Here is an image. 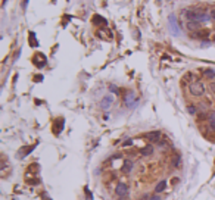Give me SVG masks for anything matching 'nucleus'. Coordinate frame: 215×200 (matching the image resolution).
<instances>
[{"label":"nucleus","instance_id":"8","mask_svg":"<svg viewBox=\"0 0 215 200\" xmlns=\"http://www.w3.org/2000/svg\"><path fill=\"white\" fill-rule=\"evenodd\" d=\"M93 24H94V25H106L108 22H106V19H103L102 16L94 15V16H93Z\"/></svg>","mask_w":215,"mask_h":200},{"label":"nucleus","instance_id":"14","mask_svg":"<svg viewBox=\"0 0 215 200\" xmlns=\"http://www.w3.org/2000/svg\"><path fill=\"white\" fill-rule=\"evenodd\" d=\"M33 149H34V146H31V147H25V149H22V152H21V155H19V156H22V155H24V156H25V155H28V153H30L31 150H33Z\"/></svg>","mask_w":215,"mask_h":200},{"label":"nucleus","instance_id":"19","mask_svg":"<svg viewBox=\"0 0 215 200\" xmlns=\"http://www.w3.org/2000/svg\"><path fill=\"white\" fill-rule=\"evenodd\" d=\"M149 200H161V197H159V196H152Z\"/></svg>","mask_w":215,"mask_h":200},{"label":"nucleus","instance_id":"5","mask_svg":"<svg viewBox=\"0 0 215 200\" xmlns=\"http://www.w3.org/2000/svg\"><path fill=\"white\" fill-rule=\"evenodd\" d=\"M112 102H114V97L112 96H106V97H103L102 99V108L103 109H109L111 108V105H112Z\"/></svg>","mask_w":215,"mask_h":200},{"label":"nucleus","instance_id":"9","mask_svg":"<svg viewBox=\"0 0 215 200\" xmlns=\"http://www.w3.org/2000/svg\"><path fill=\"white\" fill-rule=\"evenodd\" d=\"M140 153H141V156H150V155L153 153V146H146V147H143V149L140 150Z\"/></svg>","mask_w":215,"mask_h":200},{"label":"nucleus","instance_id":"6","mask_svg":"<svg viewBox=\"0 0 215 200\" xmlns=\"http://www.w3.org/2000/svg\"><path fill=\"white\" fill-rule=\"evenodd\" d=\"M211 16H208L203 12H196V22H206Z\"/></svg>","mask_w":215,"mask_h":200},{"label":"nucleus","instance_id":"20","mask_svg":"<svg viewBox=\"0 0 215 200\" xmlns=\"http://www.w3.org/2000/svg\"><path fill=\"white\" fill-rule=\"evenodd\" d=\"M209 16H211V19H214V21H215V10H212V12H211V15H209Z\"/></svg>","mask_w":215,"mask_h":200},{"label":"nucleus","instance_id":"13","mask_svg":"<svg viewBox=\"0 0 215 200\" xmlns=\"http://www.w3.org/2000/svg\"><path fill=\"white\" fill-rule=\"evenodd\" d=\"M165 187H167V181H161V183L155 187V193H161V191H164Z\"/></svg>","mask_w":215,"mask_h":200},{"label":"nucleus","instance_id":"4","mask_svg":"<svg viewBox=\"0 0 215 200\" xmlns=\"http://www.w3.org/2000/svg\"><path fill=\"white\" fill-rule=\"evenodd\" d=\"M133 168H134V162L133 160H124V165H122V172L124 174H130L131 171H133Z\"/></svg>","mask_w":215,"mask_h":200},{"label":"nucleus","instance_id":"16","mask_svg":"<svg viewBox=\"0 0 215 200\" xmlns=\"http://www.w3.org/2000/svg\"><path fill=\"white\" fill-rule=\"evenodd\" d=\"M131 144H133V140H131V138H130V140H125V141L122 143V146H124V147H127V146H131Z\"/></svg>","mask_w":215,"mask_h":200},{"label":"nucleus","instance_id":"3","mask_svg":"<svg viewBox=\"0 0 215 200\" xmlns=\"http://www.w3.org/2000/svg\"><path fill=\"white\" fill-rule=\"evenodd\" d=\"M146 138H147L149 141H153V143H159V141H161V132H159V131L147 132V134H146Z\"/></svg>","mask_w":215,"mask_h":200},{"label":"nucleus","instance_id":"12","mask_svg":"<svg viewBox=\"0 0 215 200\" xmlns=\"http://www.w3.org/2000/svg\"><path fill=\"white\" fill-rule=\"evenodd\" d=\"M136 103V97H134V94L131 93V94H127L125 96V105L127 106H131V105H134Z\"/></svg>","mask_w":215,"mask_h":200},{"label":"nucleus","instance_id":"11","mask_svg":"<svg viewBox=\"0 0 215 200\" xmlns=\"http://www.w3.org/2000/svg\"><path fill=\"white\" fill-rule=\"evenodd\" d=\"M208 124H209L211 129H214L215 131V112H211V113H209V116H208Z\"/></svg>","mask_w":215,"mask_h":200},{"label":"nucleus","instance_id":"10","mask_svg":"<svg viewBox=\"0 0 215 200\" xmlns=\"http://www.w3.org/2000/svg\"><path fill=\"white\" fill-rule=\"evenodd\" d=\"M203 75H205V78H208V80H214L215 78V69H212V68L205 69V71H203Z\"/></svg>","mask_w":215,"mask_h":200},{"label":"nucleus","instance_id":"7","mask_svg":"<svg viewBox=\"0 0 215 200\" xmlns=\"http://www.w3.org/2000/svg\"><path fill=\"white\" fill-rule=\"evenodd\" d=\"M186 28H187L189 31H196V30L199 28V22H196V21H187Z\"/></svg>","mask_w":215,"mask_h":200},{"label":"nucleus","instance_id":"18","mask_svg":"<svg viewBox=\"0 0 215 200\" xmlns=\"http://www.w3.org/2000/svg\"><path fill=\"white\" fill-rule=\"evenodd\" d=\"M209 90L212 91V94L215 96V82H211V84H209Z\"/></svg>","mask_w":215,"mask_h":200},{"label":"nucleus","instance_id":"15","mask_svg":"<svg viewBox=\"0 0 215 200\" xmlns=\"http://www.w3.org/2000/svg\"><path fill=\"white\" fill-rule=\"evenodd\" d=\"M187 112H189L190 115H196V108H195V106H189V108H187Z\"/></svg>","mask_w":215,"mask_h":200},{"label":"nucleus","instance_id":"21","mask_svg":"<svg viewBox=\"0 0 215 200\" xmlns=\"http://www.w3.org/2000/svg\"><path fill=\"white\" fill-rule=\"evenodd\" d=\"M111 90H112L114 93H118V91H117V87H115V85H111Z\"/></svg>","mask_w":215,"mask_h":200},{"label":"nucleus","instance_id":"1","mask_svg":"<svg viewBox=\"0 0 215 200\" xmlns=\"http://www.w3.org/2000/svg\"><path fill=\"white\" fill-rule=\"evenodd\" d=\"M190 93H192L193 96H196V97L203 96V93H205V85H203V82H200V81L192 82V84H190Z\"/></svg>","mask_w":215,"mask_h":200},{"label":"nucleus","instance_id":"17","mask_svg":"<svg viewBox=\"0 0 215 200\" xmlns=\"http://www.w3.org/2000/svg\"><path fill=\"white\" fill-rule=\"evenodd\" d=\"M172 165H174V166H180V158H174Z\"/></svg>","mask_w":215,"mask_h":200},{"label":"nucleus","instance_id":"2","mask_svg":"<svg viewBox=\"0 0 215 200\" xmlns=\"http://www.w3.org/2000/svg\"><path fill=\"white\" fill-rule=\"evenodd\" d=\"M115 194L118 197H125L128 194V185L124 184V183H118L117 187H115Z\"/></svg>","mask_w":215,"mask_h":200}]
</instances>
